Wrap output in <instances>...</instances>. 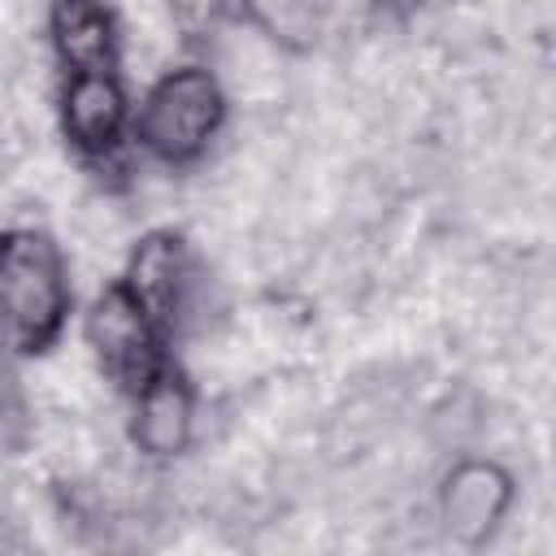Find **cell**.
I'll return each instance as SVG.
<instances>
[{
  "label": "cell",
  "mask_w": 556,
  "mask_h": 556,
  "mask_svg": "<svg viewBox=\"0 0 556 556\" xmlns=\"http://www.w3.org/2000/svg\"><path fill=\"white\" fill-rule=\"evenodd\" d=\"M61 135L83 161H109L122 152L130 135V96L117 70H87V74H65L61 96Z\"/></svg>",
  "instance_id": "8992f818"
},
{
  "label": "cell",
  "mask_w": 556,
  "mask_h": 556,
  "mask_svg": "<svg viewBox=\"0 0 556 556\" xmlns=\"http://www.w3.org/2000/svg\"><path fill=\"white\" fill-rule=\"evenodd\" d=\"M243 22L269 39L278 52L304 56L321 43L330 22V0H239Z\"/></svg>",
  "instance_id": "9c48e42d"
},
{
  "label": "cell",
  "mask_w": 556,
  "mask_h": 556,
  "mask_svg": "<svg viewBox=\"0 0 556 556\" xmlns=\"http://www.w3.org/2000/svg\"><path fill=\"white\" fill-rule=\"evenodd\" d=\"M122 282L156 317V326L174 339L178 326L187 321L191 304H195V282H200V269H195V256H191L187 235L182 230H169V226L148 230L130 248V261H126Z\"/></svg>",
  "instance_id": "5b68a950"
},
{
  "label": "cell",
  "mask_w": 556,
  "mask_h": 556,
  "mask_svg": "<svg viewBox=\"0 0 556 556\" xmlns=\"http://www.w3.org/2000/svg\"><path fill=\"white\" fill-rule=\"evenodd\" d=\"M200 395L187 369L169 356L135 395H130V443L148 460H178L195 443Z\"/></svg>",
  "instance_id": "52a82bcc"
},
{
  "label": "cell",
  "mask_w": 556,
  "mask_h": 556,
  "mask_svg": "<svg viewBox=\"0 0 556 556\" xmlns=\"http://www.w3.org/2000/svg\"><path fill=\"white\" fill-rule=\"evenodd\" d=\"M378 13H391V17H408V13H417L426 0H369Z\"/></svg>",
  "instance_id": "8fae6325"
},
{
  "label": "cell",
  "mask_w": 556,
  "mask_h": 556,
  "mask_svg": "<svg viewBox=\"0 0 556 556\" xmlns=\"http://www.w3.org/2000/svg\"><path fill=\"white\" fill-rule=\"evenodd\" d=\"M87 343L96 352L100 374L135 395L165 361H169V334L156 326V317L130 295V287L122 278H113L87 308Z\"/></svg>",
  "instance_id": "3957f363"
},
{
  "label": "cell",
  "mask_w": 556,
  "mask_h": 556,
  "mask_svg": "<svg viewBox=\"0 0 556 556\" xmlns=\"http://www.w3.org/2000/svg\"><path fill=\"white\" fill-rule=\"evenodd\" d=\"M517 500V478L491 456H460L439 478L434 513L456 547H482L508 521Z\"/></svg>",
  "instance_id": "277c9868"
},
{
  "label": "cell",
  "mask_w": 556,
  "mask_h": 556,
  "mask_svg": "<svg viewBox=\"0 0 556 556\" xmlns=\"http://www.w3.org/2000/svg\"><path fill=\"white\" fill-rule=\"evenodd\" d=\"M226 122V91L200 61L165 70L130 117V139L161 165H195Z\"/></svg>",
  "instance_id": "7a4b0ae2"
},
{
  "label": "cell",
  "mask_w": 556,
  "mask_h": 556,
  "mask_svg": "<svg viewBox=\"0 0 556 556\" xmlns=\"http://www.w3.org/2000/svg\"><path fill=\"white\" fill-rule=\"evenodd\" d=\"M70 304L61 243L35 226L0 230V343L22 356L48 352L70 321Z\"/></svg>",
  "instance_id": "6da1fadb"
},
{
  "label": "cell",
  "mask_w": 556,
  "mask_h": 556,
  "mask_svg": "<svg viewBox=\"0 0 556 556\" xmlns=\"http://www.w3.org/2000/svg\"><path fill=\"white\" fill-rule=\"evenodd\" d=\"M48 43L65 74L117 70L122 61V30L104 0H52Z\"/></svg>",
  "instance_id": "ba28073f"
},
{
  "label": "cell",
  "mask_w": 556,
  "mask_h": 556,
  "mask_svg": "<svg viewBox=\"0 0 556 556\" xmlns=\"http://www.w3.org/2000/svg\"><path fill=\"white\" fill-rule=\"evenodd\" d=\"M169 17L187 39H204L222 26L226 0H169Z\"/></svg>",
  "instance_id": "30bf717a"
}]
</instances>
